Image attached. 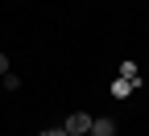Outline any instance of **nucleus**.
<instances>
[{"instance_id": "nucleus-1", "label": "nucleus", "mask_w": 149, "mask_h": 136, "mask_svg": "<svg viewBox=\"0 0 149 136\" xmlns=\"http://www.w3.org/2000/svg\"><path fill=\"white\" fill-rule=\"evenodd\" d=\"M66 136H87L91 132V115H83V111H74L70 120H66V128H62Z\"/></svg>"}, {"instance_id": "nucleus-5", "label": "nucleus", "mask_w": 149, "mask_h": 136, "mask_svg": "<svg viewBox=\"0 0 149 136\" xmlns=\"http://www.w3.org/2000/svg\"><path fill=\"white\" fill-rule=\"evenodd\" d=\"M4 70H8V58H4V54H0V74H4Z\"/></svg>"}, {"instance_id": "nucleus-4", "label": "nucleus", "mask_w": 149, "mask_h": 136, "mask_svg": "<svg viewBox=\"0 0 149 136\" xmlns=\"http://www.w3.org/2000/svg\"><path fill=\"white\" fill-rule=\"evenodd\" d=\"M120 70H124V74H120V79H124V83H133V87H137V66H133V62H124Z\"/></svg>"}, {"instance_id": "nucleus-6", "label": "nucleus", "mask_w": 149, "mask_h": 136, "mask_svg": "<svg viewBox=\"0 0 149 136\" xmlns=\"http://www.w3.org/2000/svg\"><path fill=\"white\" fill-rule=\"evenodd\" d=\"M42 136H66V132H58V128H50V132H42Z\"/></svg>"}, {"instance_id": "nucleus-3", "label": "nucleus", "mask_w": 149, "mask_h": 136, "mask_svg": "<svg viewBox=\"0 0 149 136\" xmlns=\"http://www.w3.org/2000/svg\"><path fill=\"white\" fill-rule=\"evenodd\" d=\"M133 91H137V87H133V83H124V79H116V83H112V95H116V99H128Z\"/></svg>"}, {"instance_id": "nucleus-2", "label": "nucleus", "mask_w": 149, "mask_h": 136, "mask_svg": "<svg viewBox=\"0 0 149 136\" xmlns=\"http://www.w3.org/2000/svg\"><path fill=\"white\" fill-rule=\"evenodd\" d=\"M87 136H116V124H112V120H95Z\"/></svg>"}]
</instances>
